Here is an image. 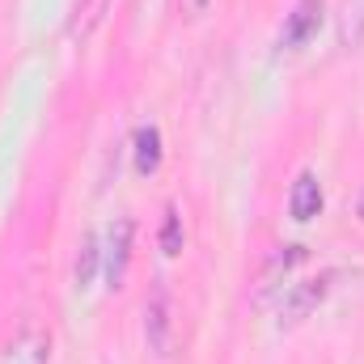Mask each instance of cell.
Listing matches in <instances>:
<instances>
[{"instance_id": "6da1fadb", "label": "cell", "mask_w": 364, "mask_h": 364, "mask_svg": "<svg viewBox=\"0 0 364 364\" xmlns=\"http://www.w3.org/2000/svg\"><path fill=\"white\" fill-rule=\"evenodd\" d=\"M0 364H51V331L43 326H26L9 339Z\"/></svg>"}, {"instance_id": "7a4b0ae2", "label": "cell", "mask_w": 364, "mask_h": 364, "mask_svg": "<svg viewBox=\"0 0 364 364\" xmlns=\"http://www.w3.org/2000/svg\"><path fill=\"white\" fill-rule=\"evenodd\" d=\"M144 339L153 356H170V301L166 292H153V301L144 305Z\"/></svg>"}, {"instance_id": "3957f363", "label": "cell", "mask_w": 364, "mask_h": 364, "mask_svg": "<svg viewBox=\"0 0 364 364\" xmlns=\"http://www.w3.org/2000/svg\"><path fill=\"white\" fill-rule=\"evenodd\" d=\"M322 26V0H301L292 13H288V26H284V47H305Z\"/></svg>"}, {"instance_id": "277c9868", "label": "cell", "mask_w": 364, "mask_h": 364, "mask_svg": "<svg viewBox=\"0 0 364 364\" xmlns=\"http://www.w3.org/2000/svg\"><path fill=\"white\" fill-rule=\"evenodd\" d=\"M127 259H132V220H114V229L106 237V279H110V288L123 284Z\"/></svg>"}, {"instance_id": "5b68a950", "label": "cell", "mask_w": 364, "mask_h": 364, "mask_svg": "<svg viewBox=\"0 0 364 364\" xmlns=\"http://www.w3.org/2000/svg\"><path fill=\"white\" fill-rule=\"evenodd\" d=\"M322 296H326V279H305V284H296V288L284 296V305H279V322H301Z\"/></svg>"}, {"instance_id": "8992f818", "label": "cell", "mask_w": 364, "mask_h": 364, "mask_svg": "<svg viewBox=\"0 0 364 364\" xmlns=\"http://www.w3.org/2000/svg\"><path fill=\"white\" fill-rule=\"evenodd\" d=\"M288 208H292V220H314V216L322 212V186H318L314 174H301V178L292 182Z\"/></svg>"}, {"instance_id": "52a82bcc", "label": "cell", "mask_w": 364, "mask_h": 364, "mask_svg": "<svg viewBox=\"0 0 364 364\" xmlns=\"http://www.w3.org/2000/svg\"><path fill=\"white\" fill-rule=\"evenodd\" d=\"M161 166V132L157 127H140L136 132V170L153 174Z\"/></svg>"}, {"instance_id": "ba28073f", "label": "cell", "mask_w": 364, "mask_h": 364, "mask_svg": "<svg viewBox=\"0 0 364 364\" xmlns=\"http://www.w3.org/2000/svg\"><path fill=\"white\" fill-rule=\"evenodd\" d=\"M93 272H97V242L81 237V255H77V288H90Z\"/></svg>"}, {"instance_id": "9c48e42d", "label": "cell", "mask_w": 364, "mask_h": 364, "mask_svg": "<svg viewBox=\"0 0 364 364\" xmlns=\"http://www.w3.org/2000/svg\"><path fill=\"white\" fill-rule=\"evenodd\" d=\"M161 250H166V255H178V250H182V220H178V212H174V208L166 212V229H161Z\"/></svg>"}, {"instance_id": "30bf717a", "label": "cell", "mask_w": 364, "mask_h": 364, "mask_svg": "<svg viewBox=\"0 0 364 364\" xmlns=\"http://www.w3.org/2000/svg\"><path fill=\"white\" fill-rule=\"evenodd\" d=\"M208 9H212V0H182V13L186 17H203Z\"/></svg>"}, {"instance_id": "8fae6325", "label": "cell", "mask_w": 364, "mask_h": 364, "mask_svg": "<svg viewBox=\"0 0 364 364\" xmlns=\"http://www.w3.org/2000/svg\"><path fill=\"white\" fill-rule=\"evenodd\" d=\"M360 216H364V199H360Z\"/></svg>"}]
</instances>
